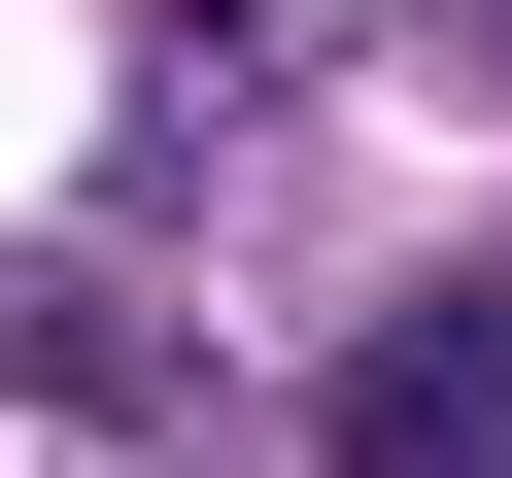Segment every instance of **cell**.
<instances>
[{
    "mask_svg": "<svg viewBox=\"0 0 512 478\" xmlns=\"http://www.w3.org/2000/svg\"><path fill=\"white\" fill-rule=\"evenodd\" d=\"M308 444H342V478H512V239H478V274H410V308L342 342Z\"/></svg>",
    "mask_w": 512,
    "mask_h": 478,
    "instance_id": "obj_1",
    "label": "cell"
},
{
    "mask_svg": "<svg viewBox=\"0 0 512 478\" xmlns=\"http://www.w3.org/2000/svg\"><path fill=\"white\" fill-rule=\"evenodd\" d=\"M205 35H274V0H205Z\"/></svg>",
    "mask_w": 512,
    "mask_h": 478,
    "instance_id": "obj_2",
    "label": "cell"
}]
</instances>
